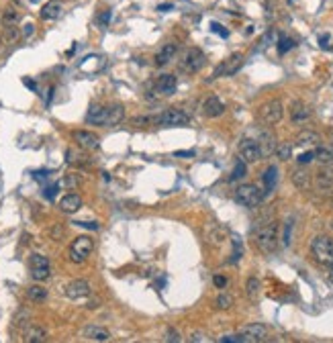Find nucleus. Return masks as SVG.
<instances>
[{
  "instance_id": "nucleus-1",
  "label": "nucleus",
  "mask_w": 333,
  "mask_h": 343,
  "mask_svg": "<svg viewBox=\"0 0 333 343\" xmlns=\"http://www.w3.org/2000/svg\"><path fill=\"white\" fill-rule=\"evenodd\" d=\"M254 243L262 253H274L278 247V223L274 219H260L254 227Z\"/></svg>"
},
{
  "instance_id": "nucleus-2",
  "label": "nucleus",
  "mask_w": 333,
  "mask_h": 343,
  "mask_svg": "<svg viewBox=\"0 0 333 343\" xmlns=\"http://www.w3.org/2000/svg\"><path fill=\"white\" fill-rule=\"evenodd\" d=\"M137 125H161V127H184L190 123V117L180 111V109H165L163 113L155 115V117H141L135 119Z\"/></svg>"
},
{
  "instance_id": "nucleus-3",
  "label": "nucleus",
  "mask_w": 333,
  "mask_h": 343,
  "mask_svg": "<svg viewBox=\"0 0 333 343\" xmlns=\"http://www.w3.org/2000/svg\"><path fill=\"white\" fill-rule=\"evenodd\" d=\"M92 251H94V239L88 237V235H80L70 243L68 257H70V262H74V264H84L92 255Z\"/></svg>"
},
{
  "instance_id": "nucleus-4",
  "label": "nucleus",
  "mask_w": 333,
  "mask_h": 343,
  "mask_svg": "<svg viewBox=\"0 0 333 343\" xmlns=\"http://www.w3.org/2000/svg\"><path fill=\"white\" fill-rule=\"evenodd\" d=\"M311 253L315 257V262L321 266H331L333 264V239L327 235H317L311 241Z\"/></svg>"
},
{
  "instance_id": "nucleus-5",
  "label": "nucleus",
  "mask_w": 333,
  "mask_h": 343,
  "mask_svg": "<svg viewBox=\"0 0 333 343\" xmlns=\"http://www.w3.org/2000/svg\"><path fill=\"white\" fill-rule=\"evenodd\" d=\"M264 190L260 188V186H256V184H241L237 190H235V200L241 204V207H245V209H256V207H260L262 204V200H264Z\"/></svg>"
},
{
  "instance_id": "nucleus-6",
  "label": "nucleus",
  "mask_w": 333,
  "mask_h": 343,
  "mask_svg": "<svg viewBox=\"0 0 333 343\" xmlns=\"http://www.w3.org/2000/svg\"><path fill=\"white\" fill-rule=\"evenodd\" d=\"M243 61H245V57H243V53H231L227 59H223L217 67H215V72H213V76H211V80H217V78H229V76H235L239 70H241V65H243Z\"/></svg>"
},
{
  "instance_id": "nucleus-7",
  "label": "nucleus",
  "mask_w": 333,
  "mask_h": 343,
  "mask_svg": "<svg viewBox=\"0 0 333 343\" xmlns=\"http://www.w3.org/2000/svg\"><path fill=\"white\" fill-rule=\"evenodd\" d=\"M29 272H31V278L35 282H43L51 276V264L45 255L41 253H33L29 257Z\"/></svg>"
},
{
  "instance_id": "nucleus-8",
  "label": "nucleus",
  "mask_w": 333,
  "mask_h": 343,
  "mask_svg": "<svg viewBox=\"0 0 333 343\" xmlns=\"http://www.w3.org/2000/svg\"><path fill=\"white\" fill-rule=\"evenodd\" d=\"M205 61H207L205 53H203L198 47H190V49L184 51V55H182V59H180V70L186 72V74H196V72L203 70Z\"/></svg>"
},
{
  "instance_id": "nucleus-9",
  "label": "nucleus",
  "mask_w": 333,
  "mask_h": 343,
  "mask_svg": "<svg viewBox=\"0 0 333 343\" xmlns=\"http://www.w3.org/2000/svg\"><path fill=\"white\" fill-rule=\"evenodd\" d=\"M282 117H284V107H282V102L280 100H268V102H264L262 107H260V119H262V123L264 125H278L280 121H282Z\"/></svg>"
},
{
  "instance_id": "nucleus-10",
  "label": "nucleus",
  "mask_w": 333,
  "mask_h": 343,
  "mask_svg": "<svg viewBox=\"0 0 333 343\" xmlns=\"http://www.w3.org/2000/svg\"><path fill=\"white\" fill-rule=\"evenodd\" d=\"M237 335L241 337V343H260L268 337V327L262 323H249L239 327Z\"/></svg>"
},
{
  "instance_id": "nucleus-11",
  "label": "nucleus",
  "mask_w": 333,
  "mask_h": 343,
  "mask_svg": "<svg viewBox=\"0 0 333 343\" xmlns=\"http://www.w3.org/2000/svg\"><path fill=\"white\" fill-rule=\"evenodd\" d=\"M72 137H74V141H76V145H78V147L86 149V151H94V149H98V147H101V139H98V135H96V133H92V131L78 129V131H74V133H72Z\"/></svg>"
},
{
  "instance_id": "nucleus-12",
  "label": "nucleus",
  "mask_w": 333,
  "mask_h": 343,
  "mask_svg": "<svg viewBox=\"0 0 333 343\" xmlns=\"http://www.w3.org/2000/svg\"><path fill=\"white\" fill-rule=\"evenodd\" d=\"M239 157L245 163L260 161L262 159V151H260L258 141H254V139H241V143H239Z\"/></svg>"
},
{
  "instance_id": "nucleus-13",
  "label": "nucleus",
  "mask_w": 333,
  "mask_h": 343,
  "mask_svg": "<svg viewBox=\"0 0 333 343\" xmlns=\"http://www.w3.org/2000/svg\"><path fill=\"white\" fill-rule=\"evenodd\" d=\"M315 188L323 196H331L333 194V167H331V163H327V167H323L317 174Z\"/></svg>"
},
{
  "instance_id": "nucleus-14",
  "label": "nucleus",
  "mask_w": 333,
  "mask_h": 343,
  "mask_svg": "<svg viewBox=\"0 0 333 343\" xmlns=\"http://www.w3.org/2000/svg\"><path fill=\"white\" fill-rule=\"evenodd\" d=\"M203 237H205L207 245H211V247H221V245L225 243V239H227V233H225V229H223L221 225H217V223H207L205 229H203Z\"/></svg>"
},
{
  "instance_id": "nucleus-15",
  "label": "nucleus",
  "mask_w": 333,
  "mask_h": 343,
  "mask_svg": "<svg viewBox=\"0 0 333 343\" xmlns=\"http://www.w3.org/2000/svg\"><path fill=\"white\" fill-rule=\"evenodd\" d=\"M65 296L72 298V300L86 298V296H90V284L86 280H72L65 286Z\"/></svg>"
},
{
  "instance_id": "nucleus-16",
  "label": "nucleus",
  "mask_w": 333,
  "mask_h": 343,
  "mask_svg": "<svg viewBox=\"0 0 333 343\" xmlns=\"http://www.w3.org/2000/svg\"><path fill=\"white\" fill-rule=\"evenodd\" d=\"M107 117H109V107L103 105H90L86 113V123L96 125V127H107Z\"/></svg>"
},
{
  "instance_id": "nucleus-17",
  "label": "nucleus",
  "mask_w": 333,
  "mask_h": 343,
  "mask_svg": "<svg viewBox=\"0 0 333 343\" xmlns=\"http://www.w3.org/2000/svg\"><path fill=\"white\" fill-rule=\"evenodd\" d=\"M176 86H178V78L174 74H163L155 82V92H159L163 96H170V94L176 92Z\"/></svg>"
},
{
  "instance_id": "nucleus-18",
  "label": "nucleus",
  "mask_w": 333,
  "mask_h": 343,
  "mask_svg": "<svg viewBox=\"0 0 333 343\" xmlns=\"http://www.w3.org/2000/svg\"><path fill=\"white\" fill-rule=\"evenodd\" d=\"M82 196L80 194H76V192H68L65 196H61V200H59V211L61 213H65V215H74V213H78L80 209H82Z\"/></svg>"
},
{
  "instance_id": "nucleus-19",
  "label": "nucleus",
  "mask_w": 333,
  "mask_h": 343,
  "mask_svg": "<svg viewBox=\"0 0 333 343\" xmlns=\"http://www.w3.org/2000/svg\"><path fill=\"white\" fill-rule=\"evenodd\" d=\"M225 113V105L217 98V96H209L205 102H203V115L207 119H217Z\"/></svg>"
},
{
  "instance_id": "nucleus-20",
  "label": "nucleus",
  "mask_w": 333,
  "mask_h": 343,
  "mask_svg": "<svg viewBox=\"0 0 333 343\" xmlns=\"http://www.w3.org/2000/svg\"><path fill=\"white\" fill-rule=\"evenodd\" d=\"M178 53V45L176 43H165L157 53H155V65L157 67H163V65H168Z\"/></svg>"
},
{
  "instance_id": "nucleus-21",
  "label": "nucleus",
  "mask_w": 333,
  "mask_h": 343,
  "mask_svg": "<svg viewBox=\"0 0 333 343\" xmlns=\"http://www.w3.org/2000/svg\"><path fill=\"white\" fill-rule=\"evenodd\" d=\"M82 337L88 339V341H111L113 335L111 331H107L105 327H98V325H88L82 331Z\"/></svg>"
},
{
  "instance_id": "nucleus-22",
  "label": "nucleus",
  "mask_w": 333,
  "mask_h": 343,
  "mask_svg": "<svg viewBox=\"0 0 333 343\" xmlns=\"http://www.w3.org/2000/svg\"><path fill=\"white\" fill-rule=\"evenodd\" d=\"M309 119H311V109L305 102H292V107H290V121L294 125H303Z\"/></svg>"
},
{
  "instance_id": "nucleus-23",
  "label": "nucleus",
  "mask_w": 333,
  "mask_h": 343,
  "mask_svg": "<svg viewBox=\"0 0 333 343\" xmlns=\"http://www.w3.org/2000/svg\"><path fill=\"white\" fill-rule=\"evenodd\" d=\"M258 145H260L262 159H264V157H268V155H272V153L276 151V145H278V141H276V137H274L270 131H264V133H260Z\"/></svg>"
},
{
  "instance_id": "nucleus-24",
  "label": "nucleus",
  "mask_w": 333,
  "mask_h": 343,
  "mask_svg": "<svg viewBox=\"0 0 333 343\" xmlns=\"http://www.w3.org/2000/svg\"><path fill=\"white\" fill-rule=\"evenodd\" d=\"M61 13H63V5L59 3V0H49V3L43 5V9H41V19L43 21H55V19L61 17Z\"/></svg>"
},
{
  "instance_id": "nucleus-25",
  "label": "nucleus",
  "mask_w": 333,
  "mask_h": 343,
  "mask_svg": "<svg viewBox=\"0 0 333 343\" xmlns=\"http://www.w3.org/2000/svg\"><path fill=\"white\" fill-rule=\"evenodd\" d=\"M45 339H47V331L39 325H29L23 331V341H27V343H43Z\"/></svg>"
},
{
  "instance_id": "nucleus-26",
  "label": "nucleus",
  "mask_w": 333,
  "mask_h": 343,
  "mask_svg": "<svg viewBox=\"0 0 333 343\" xmlns=\"http://www.w3.org/2000/svg\"><path fill=\"white\" fill-rule=\"evenodd\" d=\"M319 143H321V135L315 133V131H309V129L301 131L296 135V139H294V145H298V147H315Z\"/></svg>"
},
{
  "instance_id": "nucleus-27",
  "label": "nucleus",
  "mask_w": 333,
  "mask_h": 343,
  "mask_svg": "<svg viewBox=\"0 0 333 343\" xmlns=\"http://www.w3.org/2000/svg\"><path fill=\"white\" fill-rule=\"evenodd\" d=\"M292 184L298 188V190H309L311 188V174L307 169L298 167L292 172Z\"/></svg>"
},
{
  "instance_id": "nucleus-28",
  "label": "nucleus",
  "mask_w": 333,
  "mask_h": 343,
  "mask_svg": "<svg viewBox=\"0 0 333 343\" xmlns=\"http://www.w3.org/2000/svg\"><path fill=\"white\" fill-rule=\"evenodd\" d=\"M125 119V109L123 105H111L109 107V117H107V127H115Z\"/></svg>"
},
{
  "instance_id": "nucleus-29",
  "label": "nucleus",
  "mask_w": 333,
  "mask_h": 343,
  "mask_svg": "<svg viewBox=\"0 0 333 343\" xmlns=\"http://www.w3.org/2000/svg\"><path fill=\"white\" fill-rule=\"evenodd\" d=\"M260 290H262V284H260V280H258L256 276H252V278L245 282V294H247V298L252 300V302H258Z\"/></svg>"
},
{
  "instance_id": "nucleus-30",
  "label": "nucleus",
  "mask_w": 333,
  "mask_h": 343,
  "mask_svg": "<svg viewBox=\"0 0 333 343\" xmlns=\"http://www.w3.org/2000/svg\"><path fill=\"white\" fill-rule=\"evenodd\" d=\"M262 180H264V186H266L264 194L272 192V190H274V186H276V182H278V167H276V165H270V167L264 172Z\"/></svg>"
},
{
  "instance_id": "nucleus-31",
  "label": "nucleus",
  "mask_w": 333,
  "mask_h": 343,
  "mask_svg": "<svg viewBox=\"0 0 333 343\" xmlns=\"http://www.w3.org/2000/svg\"><path fill=\"white\" fill-rule=\"evenodd\" d=\"M27 298H29L31 302H43V300L47 298V288H43L41 284H33V286H29V290H27Z\"/></svg>"
},
{
  "instance_id": "nucleus-32",
  "label": "nucleus",
  "mask_w": 333,
  "mask_h": 343,
  "mask_svg": "<svg viewBox=\"0 0 333 343\" xmlns=\"http://www.w3.org/2000/svg\"><path fill=\"white\" fill-rule=\"evenodd\" d=\"M315 159H319L323 165L327 163H333V147H327V145H317L315 149Z\"/></svg>"
},
{
  "instance_id": "nucleus-33",
  "label": "nucleus",
  "mask_w": 333,
  "mask_h": 343,
  "mask_svg": "<svg viewBox=\"0 0 333 343\" xmlns=\"http://www.w3.org/2000/svg\"><path fill=\"white\" fill-rule=\"evenodd\" d=\"M80 184H82V178H80L78 174H65V176L57 182V186H59V188H65V190H76Z\"/></svg>"
},
{
  "instance_id": "nucleus-34",
  "label": "nucleus",
  "mask_w": 333,
  "mask_h": 343,
  "mask_svg": "<svg viewBox=\"0 0 333 343\" xmlns=\"http://www.w3.org/2000/svg\"><path fill=\"white\" fill-rule=\"evenodd\" d=\"M19 21H21V13H19L17 9H13V7L5 9V13H3V25H5V27H13V25H17Z\"/></svg>"
},
{
  "instance_id": "nucleus-35",
  "label": "nucleus",
  "mask_w": 333,
  "mask_h": 343,
  "mask_svg": "<svg viewBox=\"0 0 333 343\" xmlns=\"http://www.w3.org/2000/svg\"><path fill=\"white\" fill-rule=\"evenodd\" d=\"M245 174H247V163L243 159H237V163L233 167V174L229 176V182H237V180L245 178Z\"/></svg>"
},
{
  "instance_id": "nucleus-36",
  "label": "nucleus",
  "mask_w": 333,
  "mask_h": 343,
  "mask_svg": "<svg viewBox=\"0 0 333 343\" xmlns=\"http://www.w3.org/2000/svg\"><path fill=\"white\" fill-rule=\"evenodd\" d=\"M233 296L229 294V292H221L219 296H217V300H215V304H217V308H221V311H229L231 306H233Z\"/></svg>"
},
{
  "instance_id": "nucleus-37",
  "label": "nucleus",
  "mask_w": 333,
  "mask_h": 343,
  "mask_svg": "<svg viewBox=\"0 0 333 343\" xmlns=\"http://www.w3.org/2000/svg\"><path fill=\"white\" fill-rule=\"evenodd\" d=\"M274 153H276L282 161H288V159L292 157V145H290V143H278Z\"/></svg>"
},
{
  "instance_id": "nucleus-38",
  "label": "nucleus",
  "mask_w": 333,
  "mask_h": 343,
  "mask_svg": "<svg viewBox=\"0 0 333 343\" xmlns=\"http://www.w3.org/2000/svg\"><path fill=\"white\" fill-rule=\"evenodd\" d=\"M294 45H296V43H294L290 37L280 35V39H278V53H280V55H284V53H286V51H290Z\"/></svg>"
},
{
  "instance_id": "nucleus-39",
  "label": "nucleus",
  "mask_w": 333,
  "mask_h": 343,
  "mask_svg": "<svg viewBox=\"0 0 333 343\" xmlns=\"http://www.w3.org/2000/svg\"><path fill=\"white\" fill-rule=\"evenodd\" d=\"M231 241H233V257H231V264H235L239 257H241V253H243V247H241V239H239V237H233Z\"/></svg>"
},
{
  "instance_id": "nucleus-40",
  "label": "nucleus",
  "mask_w": 333,
  "mask_h": 343,
  "mask_svg": "<svg viewBox=\"0 0 333 343\" xmlns=\"http://www.w3.org/2000/svg\"><path fill=\"white\" fill-rule=\"evenodd\" d=\"M5 37H7V41H17L21 37V31H17L15 25L13 27H5Z\"/></svg>"
},
{
  "instance_id": "nucleus-41",
  "label": "nucleus",
  "mask_w": 333,
  "mask_h": 343,
  "mask_svg": "<svg viewBox=\"0 0 333 343\" xmlns=\"http://www.w3.org/2000/svg\"><path fill=\"white\" fill-rule=\"evenodd\" d=\"M163 341H170V343L174 341V343H180V341H182V335H180L176 329H168V331H165V339H163Z\"/></svg>"
},
{
  "instance_id": "nucleus-42",
  "label": "nucleus",
  "mask_w": 333,
  "mask_h": 343,
  "mask_svg": "<svg viewBox=\"0 0 333 343\" xmlns=\"http://www.w3.org/2000/svg\"><path fill=\"white\" fill-rule=\"evenodd\" d=\"M296 159H298V163H301V165H305V163H311V161L315 159V151H303V153H301Z\"/></svg>"
},
{
  "instance_id": "nucleus-43",
  "label": "nucleus",
  "mask_w": 333,
  "mask_h": 343,
  "mask_svg": "<svg viewBox=\"0 0 333 343\" xmlns=\"http://www.w3.org/2000/svg\"><path fill=\"white\" fill-rule=\"evenodd\" d=\"M284 245H290V241H292V221H286V225H284Z\"/></svg>"
},
{
  "instance_id": "nucleus-44",
  "label": "nucleus",
  "mask_w": 333,
  "mask_h": 343,
  "mask_svg": "<svg viewBox=\"0 0 333 343\" xmlns=\"http://www.w3.org/2000/svg\"><path fill=\"white\" fill-rule=\"evenodd\" d=\"M211 31L217 33V35H221V37H229V31L223 25H219V23H211Z\"/></svg>"
},
{
  "instance_id": "nucleus-45",
  "label": "nucleus",
  "mask_w": 333,
  "mask_h": 343,
  "mask_svg": "<svg viewBox=\"0 0 333 343\" xmlns=\"http://www.w3.org/2000/svg\"><path fill=\"white\" fill-rule=\"evenodd\" d=\"M190 341H192V343H203V341H211V339H209V335H205V333H201V331H194V333L190 335Z\"/></svg>"
},
{
  "instance_id": "nucleus-46",
  "label": "nucleus",
  "mask_w": 333,
  "mask_h": 343,
  "mask_svg": "<svg viewBox=\"0 0 333 343\" xmlns=\"http://www.w3.org/2000/svg\"><path fill=\"white\" fill-rule=\"evenodd\" d=\"M219 341L221 343H241V337L235 333V335H223V337H219Z\"/></svg>"
},
{
  "instance_id": "nucleus-47",
  "label": "nucleus",
  "mask_w": 333,
  "mask_h": 343,
  "mask_svg": "<svg viewBox=\"0 0 333 343\" xmlns=\"http://www.w3.org/2000/svg\"><path fill=\"white\" fill-rule=\"evenodd\" d=\"M111 17H113V13H111V11H105V13L98 15V23H101L103 27H107V25L111 23Z\"/></svg>"
},
{
  "instance_id": "nucleus-48",
  "label": "nucleus",
  "mask_w": 333,
  "mask_h": 343,
  "mask_svg": "<svg viewBox=\"0 0 333 343\" xmlns=\"http://www.w3.org/2000/svg\"><path fill=\"white\" fill-rule=\"evenodd\" d=\"M329 41H331V37H329L327 33H323V35H319V45H321L323 49H329Z\"/></svg>"
},
{
  "instance_id": "nucleus-49",
  "label": "nucleus",
  "mask_w": 333,
  "mask_h": 343,
  "mask_svg": "<svg viewBox=\"0 0 333 343\" xmlns=\"http://www.w3.org/2000/svg\"><path fill=\"white\" fill-rule=\"evenodd\" d=\"M33 31H35V29H33V23H27V25L23 27V31H21V37H31Z\"/></svg>"
},
{
  "instance_id": "nucleus-50",
  "label": "nucleus",
  "mask_w": 333,
  "mask_h": 343,
  "mask_svg": "<svg viewBox=\"0 0 333 343\" xmlns=\"http://www.w3.org/2000/svg\"><path fill=\"white\" fill-rule=\"evenodd\" d=\"M174 157H182V159H190V157H194V151L190 149V151H174Z\"/></svg>"
},
{
  "instance_id": "nucleus-51",
  "label": "nucleus",
  "mask_w": 333,
  "mask_h": 343,
  "mask_svg": "<svg viewBox=\"0 0 333 343\" xmlns=\"http://www.w3.org/2000/svg\"><path fill=\"white\" fill-rule=\"evenodd\" d=\"M213 282H215L217 288H225V286H227V278H225V276H215Z\"/></svg>"
},
{
  "instance_id": "nucleus-52",
  "label": "nucleus",
  "mask_w": 333,
  "mask_h": 343,
  "mask_svg": "<svg viewBox=\"0 0 333 343\" xmlns=\"http://www.w3.org/2000/svg\"><path fill=\"white\" fill-rule=\"evenodd\" d=\"M61 235H63V227H59V225H57V227L51 231V237H53L55 241H59V237H61Z\"/></svg>"
},
{
  "instance_id": "nucleus-53",
  "label": "nucleus",
  "mask_w": 333,
  "mask_h": 343,
  "mask_svg": "<svg viewBox=\"0 0 333 343\" xmlns=\"http://www.w3.org/2000/svg\"><path fill=\"white\" fill-rule=\"evenodd\" d=\"M78 225H80V227H88V229H98V225H96V223H86V221H80Z\"/></svg>"
},
{
  "instance_id": "nucleus-54",
  "label": "nucleus",
  "mask_w": 333,
  "mask_h": 343,
  "mask_svg": "<svg viewBox=\"0 0 333 343\" xmlns=\"http://www.w3.org/2000/svg\"><path fill=\"white\" fill-rule=\"evenodd\" d=\"M88 308H98L101 306V300L98 298H94V300H88V304H86Z\"/></svg>"
},
{
  "instance_id": "nucleus-55",
  "label": "nucleus",
  "mask_w": 333,
  "mask_h": 343,
  "mask_svg": "<svg viewBox=\"0 0 333 343\" xmlns=\"http://www.w3.org/2000/svg\"><path fill=\"white\" fill-rule=\"evenodd\" d=\"M327 280L333 284V264H331V266H327Z\"/></svg>"
},
{
  "instance_id": "nucleus-56",
  "label": "nucleus",
  "mask_w": 333,
  "mask_h": 343,
  "mask_svg": "<svg viewBox=\"0 0 333 343\" xmlns=\"http://www.w3.org/2000/svg\"><path fill=\"white\" fill-rule=\"evenodd\" d=\"M157 11H161V13H168V11H172V5H159V7H157Z\"/></svg>"
},
{
  "instance_id": "nucleus-57",
  "label": "nucleus",
  "mask_w": 333,
  "mask_h": 343,
  "mask_svg": "<svg viewBox=\"0 0 333 343\" xmlns=\"http://www.w3.org/2000/svg\"><path fill=\"white\" fill-rule=\"evenodd\" d=\"M27 3H31V5H37V3H39V0H27Z\"/></svg>"
},
{
  "instance_id": "nucleus-58",
  "label": "nucleus",
  "mask_w": 333,
  "mask_h": 343,
  "mask_svg": "<svg viewBox=\"0 0 333 343\" xmlns=\"http://www.w3.org/2000/svg\"><path fill=\"white\" fill-rule=\"evenodd\" d=\"M331 229H333V221H331Z\"/></svg>"
},
{
  "instance_id": "nucleus-59",
  "label": "nucleus",
  "mask_w": 333,
  "mask_h": 343,
  "mask_svg": "<svg viewBox=\"0 0 333 343\" xmlns=\"http://www.w3.org/2000/svg\"><path fill=\"white\" fill-rule=\"evenodd\" d=\"M0 43H3V37H0Z\"/></svg>"
}]
</instances>
